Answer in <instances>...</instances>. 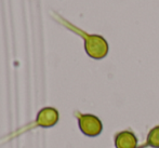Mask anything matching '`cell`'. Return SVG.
Wrapping results in <instances>:
<instances>
[{"label": "cell", "instance_id": "5b68a950", "mask_svg": "<svg viewBox=\"0 0 159 148\" xmlns=\"http://www.w3.org/2000/svg\"><path fill=\"white\" fill-rule=\"evenodd\" d=\"M146 146L151 148H159V125L149 130L146 137Z\"/></svg>", "mask_w": 159, "mask_h": 148}, {"label": "cell", "instance_id": "3957f363", "mask_svg": "<svg viewBox=\"0 0 159 148\" xmlns=\"http://www.w3.org/2000/svg\"><path fill=\"white\" fill-rule=\"evenodd\" d=\"M60 118L59 111L55 108L52 107H46V108L41 109L38 113L37 119H36V123L39 127L42 128H50L53 127L57 123Z\"/></svg>", "mask_w": 159, "mask_h": 148}, {"label": "cell", "instance_id": "7a4b0ae2", "mask_svg": "<svg viewBox=\"0 0 159 148\" xmlns=\"http://www.w3.org/2000/svg\"><path fill=\"white\" fill-rule=\"evenodd\" d=\"M78 125L84 135L89 137H95L103 131L102 121L96 116L91 114H77Z\"/></svg>", "mask_w": 159, "mask_h": 148}, {"label": "cell", "instance_id": "277c9868", "mask_svg": "<svg viewBox=\"0 0 159 148\" xmlns=\"http://www.w3.org/2000/svg\"><path fill=\"white\" fill-rule=\"evenodd\" d=\"M116 148H138V137L132 131H120L115 135Z\"/></svg>", "mask_w": 159, "mask_h": 148}, {"label": "cell", "instance_id": "6da1fadb", "mask_svg": "<svg viewBox=\"0 0 159 148\" xmlns=\"http://www.w3.org/2000/svg\"><path fill=\"white\" fill-rule=\"evenodd\" d=\"M70 28H73L75 33H78L84 37V49L89 56L94 60H102L106 56L108 53V43L104 37L100 35H88L74 26H70Z\"/></svg>", "mask_w": 159, "mask_h": 148}]
</instances>
